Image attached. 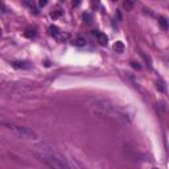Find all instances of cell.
Instances as JSON below:
<instances>
[{
    "instance_id": "obj_1",
    "label": "cell",
    "mask_w": 169,
    "mask_h": 169,
    "mask_svg": "<svg viewBox=\"0 0 169 169\" xmlns=\"http://www.w3.org/2000/svg\"><path fill=\"white\" fill-rule=\"evenodd\" d=\"M92 108L97 115L106 118L108 120L116 122L120 124L131 123L133 118V111L128 106H122L110 99H99L92 103Z\"/></svg>"
},
{
    "instance_id": "obj_2",
    "label": "cell",
    "mask_w": 169,
    "mask_h": 169,
    "mask_svg": "<svg viewBox=\"0 0 169 169\" xmlns=\"http://www.w3.org/2000/svg\"><path fill=\"white\" fill-rule=\"evenodd\" d=\"M32 153L39 161L46 164L50 168H57V169H70L74 167V164L67 161V159L57 152L54 148L46 145V144H37V145L32 147Z\"/></svg>"
},
{
    "instance_id": "obj_3",
    "label": "cell",
    "mask_w": 169,
    "mask_h": 169,
    "mask_svg": "<svg viewBox=\"0 0 169 169\" xmlns=\"http://www.w3.org/2000/svg\"><path fill=\"white\" fill-rule=\"evenodd\" d=\"M1 126L5 132H8L15 139H23V140H34V139H37V133L32 128L16 126V124L12 123H1Z\"/></svg>"
},
{
    "instance_id": "obj_4",
    "label": "cell",
    "mask_w": 169,
    "mask_h": 169,
    "mask_svg": "<svg viewBox=\"0 0 169 169\" xmlns=\"http://www.w3.org/2000/svg\"><path fill=\"white\" fill-rule=\"evenodd\" d=\"M49 32H50V34L53 37H56L58 41H66V40H69V34L67 33H64V32L61 31L59 28H57L56 25H52L50 28H49Z\"/></svg>"
},
{
    "instance_id": "obj_5",
    "label": "cell",
    "mask_w": 169,
    "mask_h": 169,
    "mask_svg": "<svg viewBox=\"0 0 169 169\" xmlns=\"http://www.w3.org/2000/svg\"><path fill=\"white\" fill-rule=\"evenodd\" d=\"M12 66L15 69H20V70H29L32 69V64L28 61H13Z\"/></svg>"
},
{
    "instance_id": "obj_6",
    "label": "cell",
    "mask_w": 169,
    "mask_h": 169,
    "mask_svg": "<svg viewBox=\"0 0 169 169\" xmlns=\"http://www.w3.org/2000/svg\"><path fill=\"white\" fill-rule=\"evenodd\" d=\"M92 34H94L95 37H97V40H98V42L100 44V45H107V42H108V37L106 36L105 33H102V32H99V31H94L92 32Z\"/></svg>"
},
{
    "instance_id": "obj_7",
    "label": "cell",
    "mask_w": 169,
    "mask_h": 169,
    "mask_svg": "<svg viewBox=\"0 0 169 169\" xmlns=\"http://www.w3.org/2000/svg\"><path fill=\"white\" fill-rule=\"evenodd\" d=\"M114 50H115L116 53L122 54V53H124V50H126V46H124V44L122 41H116L114 44Z\"/></svg>"
},
{
    "instance_id": "obj_8",
    "label": "cell",
    "mask_w": 169,
    "mask_h": 169,
    "mask_svg": "<svg viewBox=\"0 0 169 169\" xmlns=\"http://www.w3.org/2000/svg\"><path fill=\"white\" fill-rule=\"evenodd\" d=\"M159 24L163 26V29H165V31H167V29L169 28V23H168V20H167L165 17H163V16H160V17H159Z\"/></svg>"
},
{
    "instance_id": "obj_9",
    "label": "cell",
    "mask_w": 169,
    "mask_h": 169,
    "mask_svg": "<svg viewBox=\"0 0 169 169\" xmlns=\"http://www.w3.org/2000/svg\"><path fill=\"white\" fill-rule=\"evenodd\" d=\"M62 13H64V12H62V9H61V8H59V7H57L56 9H54L53 12L50 13V16H52V19H58L59 16L62 15Z\"/></svg>"
},
{
    "instance_id": "obj_10",
    "label": "cell",
    "mask_w": 169,
    "mask_h": 169,
    "mask_svg": "<svg viewBox=\"0 0 169 169\" xmlns=\"http://www.w3.org/2000/svg\"><path fill=\"white\" fill-rule=\"evenodd\" d=\"M73 45H75V46H84V45H86V40L78 37V39H75L74 41H73Z\"/></svg>"
},
{
    "instance_id": "obj_11",
    "label": "cell",
    "mask_w": 169,
    "mask_h": 169,
    "mask_svg": "<svg viewBox=\"0 0 169 169\" xmlns=\"http://www.w3.org/2000/svg\"><path fill=\"white\" fill-rule=\"evenodd\" d=\"M133 5H135V0H126V1H124V8H126L127 11L132 9Z\"/></svg>"
},
{
    "instance_id": "obj_12",
    "label": "cell",
    "mask_w": 169,
    "mask_h": 169,
    "mask_svg": "<svg viewBox=\"0 0 169 169\" xmlns=\"http://www.w3.org/2000/svg\"><path fill=\"white\" fill-rule=\"evenodd\" d=\"M156 87H157V89H159L161 92H164L165 90H167V89H165V84H164V82H163V81H157V82H156Z\"/></svg>"
},
{
    "instance_id": "obj_13",
    "label": "cell",
    "mask_w": 169,
    "mask_h": 169,
    "mask_svg": "<svg viewBox=\"0 0 169 169\" xmlns=\"http://www.w3.org/2000/svg\"><path fill=\"white\" fill-rule=\"evenodd\" d=\"M83 20H86V23L87 24H91V21H92V17H91V15L90 13H83Z\"/></svg>"
},
{
    "instance_id": "obj_14",
    "label": "cell",
    "mask_w": 169,
    "mask_h": 169,
    "mask_svg": "<svg viewBox=\"0 0 169 169\" xmlns=\"http://www.w3.org/2000/svg\"><path fill=\"white\" fill-rule=\"evenodd\" d=\"M131 66L132 67H135V69H137V70H140L141 69V66L137 64V62H133V61H131Z\"/></svg>"
},
{
    "instance_id": "obj_15",
    "label": "cell",
    "mask_w": 169,
    "mask_h": 169,
    "mask_svg": "<svg viewBox=\"0 0 169 169\" xmlns=\"http://www.w3.org/2000/svg\"><path fill=\"white\" fill-rule=\"evenodd\" d=\"M39 4H40V7H45L48 4V0H39Z\"/></svg>"
},
{
    "instance_id": "obj_16",
    "label": "cell",
    "mask_w": 169,
    "mask_h": 169,
    "mask_svg": "<svg viewBox=\"0 0 169 169\" xmlns=\"http://www.w3.org/2000/svg\"><path fill=\"white\" fill-rule=\"evenodd\" d=\"M82 3V0H73V7H78Z\"/></svg>"
},
{
    "instance_id": "obj_17",
    "label": "cell",
    "mask_w": 169,
    "mask_h": 169,
    "mask_svg": "<svg viewBox=\"0 0 169 169\" xmlns=\"http://www.w3.org/2000/svg\"><path fill=\"white\" fill-rule=\"evenodd\" d=\"M92 3H95L97 5H99V3H100V0H92Z\"/></svg>"
},
{
    "instance_id": "obj_18",
    "label": "cell",
    "mask_w": 169,
    "mask_h": 169,
    "mask_svg": "<svg viewBox=\"0 0 169 169\" xmlns=\"http://www.w3.org/2000/svg\"><path fill=\"white\" fill-rule=\"evenodd\" d=\"M167 62H168V66H169V57H167Z\"/></svg>"
}]
</instances>
